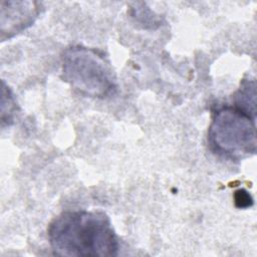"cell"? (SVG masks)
Instances as JSON below:
<instances>
[{
    "label": "cell",
    "mask_w": 257,
    "mask_h": 257,
    "mask_svg": "<svg viewBox=\"0 0 257 257\" xmlns=\"http://www.w3.org/2000/svg\"><path fill=\"white\" fill-rule=\"evenodd\" d=\"M47 237L59 256H115L119 249L111 222L101 211H64L49 223Z\"/></svg>",
    "instance_id": "cell-1"
},
{
    "label": "cell",
    "mask_w": 257,
    "mask_h": 257,
    "mask_svg": "<svg viewBox=\"0 0 257 257\" xmlns=\"http://www.w3.org/2000/svg\"><path fill=\"white\" fill-rule=\"evenodd\" d=\"M61 78L84 96L105 98L116 90V78L103 52L72 45L61 57Z\"/></svg>",
    "instance_id": "cell-2"
},
{
    "label": "cell",
    "mask_w": 257,
    "mask_h": 257,
    "mask_svg": "<svg viewBox=\"0 0 257 257\" xmlns=\"http://www.w3.org/2000/svg\"><path fill=\"white\" fill-rule=\"evenodd\" d=\"M256 116L235 106L225 105L214 111L208 130L211 149L231 160L255 155L257 148Z\"/></svg>",
    "instance_id": "cell-3"
},
{
    "label": "cell",
    "mask_w": 257,
    "mask_h": 257,
    "mask_svg": "<svg viewBox=\"0 0 257 257\" xmlns=\"http://www.w3.org/2000/svg\"><path fill=\"white\" fill-rule=\"evenodd\" d=\"M36 1H1V39H9L31 26L41 11Z\"/></svg>",
    "instance_id": "cell-4"
},
{
    "label": "cell",
    "mask_w": 257,
    "mask_h": 257,
    "mask_svg": "<svg viewBox=\"0 0 257 257\" xmlns=\"http://www.w3.org/2000/svg\"><path fill=\"white\" fill-rule=\"evenodd\" d=\"M234 105L256 116V83L254 78L243 79L234 94Z\"/></svg>",
    "instance_id": "cell-5"
},
{
    "label": "cell",
    "mask_w": 257,
    "mask_h": 257,
    "mask_svg": "<svg viewBox=\"0 0 257 257\" xmlns=\"http://www.w3.org/2000/svg\"><path fill=\"white\" fill-rule=\"evenodd\" d=\"M17 109V104L11 89L2 81V108H1V119L2 126L5 122L10 125L13 122L15 112Z\"/></svg>",
    "instance_id": "cell-6"
},
{
    "label": "cell",
    "mask_w": 257,
    "mask_h": 257,
    "mask_svg": "<svg viewBox=\"0 0 257 257\" xmlns=\"http://www.w3.org/2000/svg\"><path fill=\"white\" fill-rule=\"evenodd\" d=\"M234 203L237 208L246 209L253 205V198L245 189H239L234 193Z\"/></svg>",
    "instance_id": "cell-7"
}]
</instances>
